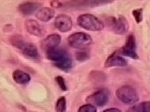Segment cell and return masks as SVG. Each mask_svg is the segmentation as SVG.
Masks as SVG:
<instances>
[{"mask_svg":"<svg viewBox=\"0 0 150 112\" xmlns=\"http://www.w3.org/2000/svg\"><path fill=\"white\" fill-rule=\"evenodd\" d=\"M68 40L69 45L72 48L82 49L91 45L92 38L85 32H77L70 35Z\"/></svg>","mask_w":150,"mask_h":112,"instance_id":"5b68a950","label":"cell"},{"mask_svg":"<svg viewBox=\"0 0 150 112\" xmlns=\"http://www.w3.org/2000/svg\"><path fill=\"white\" fill-rule=\"evenodd\" d=\"M61 40L62 37L61 35L57 33H53L48 35L40 42L41 49L47 52L51 49L57 48L61 43Z\"/></svg>","mask_w":150,"mask_h":112,"instance_id":"30bf717a","label":"cell"},{"mask_svg":"<svg viewBox=\"0 0 150 112\" xmlns=\"http://www.w3.org/2000/svg\"><path fill=\"white\" fill-rule=\"evenodd\" d=\"M77 112H97V109L93 105L86 104L80 107Z\"/></svg>","mask_w":150,"mask_h":112,"instance_id":"d6986e66","label":"cell"},{"mask_svg":"<svg viewBox=\"0 0 150 112\" xmlns=\"http://www.w3.org/2000/svg\"><path fill=\"white\" fill-rule=\"evenodd\" d=\"M12 45L19 50L25 57L32 59L39 58V53L37 47L21 35H14L10 39Z\"/></svg>","mask_w":150,"mask_h":112,"instance_id":"7a4b0ae2","label":"cell"},{"mask_svg":"<svg viewBox=\"0 0 150 112\" xmlns=\"http://www.w3.org/2000/svg\"><path fill=\"white\" fill-rule=\"evenodd\" d=\"M132 14L135 18L137 23H139L143 20V9L142 8L134 10L132 12Z\"/></svg>","mask_w":150,"mask_h":112,"instance_id":"ffe728a7","label":"cell"},{"mask_svg":"<svg viewBox=\"0 0 150 112\" xmlns=\"http://www.w3.org/2000/svg\"><path fill=\"white\" fill-rule=\"evenodd\" d=\"M108 25L114 33L118 35H124L128 32L129 24L125 17L120 15L118 18L110 17L108 20Z\"/></svg>","mask_w":150,"mask_h":112,"instance_id":"52a82bcc","label":"cell"},{"mask_svg":"<svg viewBox=\"0 0 150 112\" xmlns=\"http://www.w3.org/2000/svg\"><path fill=\"white\" fill-rule=\"evenodd\" d=\"M12 76L15 82L19 84H27L31 80L29 74L20 69L15 70L13 73Z\"/></svg>","mask_w":150,"mask_h":112,"instance_id":"9a60e30c","label":"cell"},{"mask_svg":"<svg viewBox=\"0 0 150 112\" xmlns=\"http://www.w3.org/2000/svg\"><path fill=\"white\" fill-rule=\"evenodd\" d=\"M136 49L137 45L135 37L133 34H131L127 37L125 45L119 49L118 53L133 59H138L139 57Z\"/></svg>","mask_w":150,"mask_h":112,"instance_id":"ba28073f","label":"cell"},{"mask_svg":"<svg viewBox=\"0 0 150 112\" xmlns=\"http://www.w3.org/2000/svg\"><path fill=\"white\" fill-rule=\"evenodd\" d=\"M103 112H122V111L119 109L112 108H108L105 110Z\"/></svg>","mask_w":150,"mask_h":112,"instance_id":"603a6c76","label":"cell"},{"mask_svg":"<svg viewBox=\"0 0 150 112\" xmlns=\"http://www.w3.org/2000/svg\"><path fill=\"white\" fill-rule=\"evenodd\" d=\"M55 27L59 31L66 32H69L73 27V22L71 18L66 14H60L58 15L54 20Z\"/></svg>","mask_w":150,"mask_h":112,"instance_id":"9c48e42d","label":"cell"},{"mask_svg":"<svg viewBox=\"0 0 150 112\" xmlns=\"http://www.w3.org/2000/svg\"><path fill=\"white\" fill-rule=\"evenodd\" d=\"M90 55L88 51L83 50L77 52L76 54V57L78 61L83 62L90 58Z\"/></svg>","mask_w":150,"mask_h":112,"instance_id":"ac0fdd59","label":"cell"},{"mask_svg":"<svg viewBox=\"0 0 150 112\" xmlns=\"http://www.w3.org/2000/svg\"><path fill=\"white\" fill-rule=\"evenodd\" d=\"M110 91L106 88H102L89 96L86 101L89 104L97 107H103L109 101Z\"/></svg>","mask_w":150,"mask_h":112,"instance_id":"8992f818","label":"cell"},{"mask_svg":"<svg viewBox=\"0 0 150 112\" xmlns=\"http://www.w3.org/2000/svg\"><path fill=\"white\" fill-rule=\"evenodd\" d=\"M128 64V61L119 55L118 52H114L108 57L105 63L106 68L113 66H125Z\"/></svg>","mask_w":150,"mask_h":112,"instance_id":"7c38bea8","label":"cell"},{"mask_svg":"<svg viewBox=\"0 0 150 112\" xmlns=\"http://www.w3.org/2000/svg\"><path fill=\"white\" fill-rule=\"evenodd\" d=\"M13 29L12 25L11 24H7L4 27V31L5 32H10Z\"/></svg>","mask_w":150,"mask_h":112,"instance_id":"7402d4cb","label":"cell"},{"mask_svg":"<svg viewBox=\"0 0 150 112\" xmlns=\"http://www.w3.org/2000/svg\"><path fill=\"white\" fill-rule=\"evenodd\" d=\"M116 95L121 102L128 105L135 104L139 99L136 89L129 85H124L118 88Z\"/></svg>","mask_w":150,"mask_h":112,"instance_id":"277c9868","label":"cell"},{"mask_svg":"<svg viewBox=\"0 0 150 112\" xmlns=\"http://www.w3.org/2000/svg\"><path fill=\"white\" fill-rule=\"evenodd\" d=\"M55 80L61 90L63 91H67V86L65 83V80L64 78L61 76H58L55 77Z\"/></svg>","mask_w":150,"mask_h":112,"instance_id":"44dd1931","label":"cell"},{"mask_svg":"<svg viewBox=\"0 0 150 112\" xmlns=\"http://www.w3.org/2000/svg\"><path fill=\"white\" fill-rule=\"evenodd\" d=\"M51 6L55 7L61 6L62 5V4L61 3L58 2V1H54L53 2L51 3Z\"/></svg>","mask_w":150,"mask_h":112,"instance_id":"cb8c5ba5","label":"cell"},{"mask_svg":"<svg viewBox=\"0 0 150 112\" xmlns=\"http://www.w3.org/2000/svg\"><path fill=\"white\" fill-rule=\"evenodd\" d=\"M133 112H150V102H143L132 107Z\"/></svg>","mask_w":150,"mask_h":112,"instance_id":"2e32d148","label":"cell"},{"mask_svg":"<svg viewBox=\"0 0 150 112\" xmlns=\"http://www.w3.org/2000/svg\"><path fill=\"white\" fill-rule=\"evenodd\" d=\"M55 14V12L54 10L48 7H43L37 11L35 16L40 21L46 22L51 20Z\"/></svg>","mask_w":150,"mask_h":112,"instance_id":"5bb4252c","label":"cell"},{"mask_svg":"<svg viewBox=\"0 0 150 112\" xmlns=\"http://www.w3.org/2000/svg\"><path fill=\"white\" fill-rule=\"evenodd\" d=\"M67 108L66 99L64 96L60 97L56 102L55 109L56 112H65Z\"/></svg>","mask_w":150,"mask_h":112,"instance_id":"e0dca14e","label":"cell"},{"mask_svg":"<svg viewBox=\"0 0 150 112\" xmlns=\"http://www.w3.org/2000/svg\"><path fill=\"white\" fill-rule=\"evenodd\" d=\"M77 24L82 28L91 31H100L104 28L102 22L91 14H84L78 17Z\"/></svg>","mask_w":150,"mask_h":112,"instance_id":"3957f363","label":"cell"},{"mask_svg":"<svg viewBox=\"0 0 150 112\" xmlns=\"http://www.w3.org/2000/svg\"><path fill=\"white\" fill-rule=\"evenodd\" d=\"M41 6L39 3L26 2L22 3L19 5V11L24 15H30L32 14L38 10Z\"/></svg>","mask_w":150,"mask_h":112,"instance_id":"4fadbf2b","label":"cell"},{"mask_svg":"<svg viewBox=\"0 0 150 112\" xmlns=\"http://www.w3.org/2000/svg\"><path fill=\"white\" fill-rule=\"evenodd\" d=\"M47 59L51 61L54 65L59 69L68 71L73 66L72 59L66 49L56 48L46 52Z\"/></svg>","mask_w":150,"mask_h":112,"instance_id":"6da1fadb","label":"cell"},{"mask_svg":"<svg viewBox=\"0 0 150 112\" xmlns=\"http://www.w3.org/2000/svg\"><path fill=\"white\" fill-rule=\"evenodd\" d=\"M25 26L28 33L37 37L43 36L46 33L43 27L35 20H27L25 22Z\"/></svg>","mask_w":150,"mask_h":112,"instance_id":"8fae6325","label":"cell"}]
</instances>
